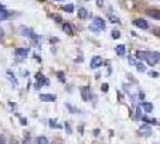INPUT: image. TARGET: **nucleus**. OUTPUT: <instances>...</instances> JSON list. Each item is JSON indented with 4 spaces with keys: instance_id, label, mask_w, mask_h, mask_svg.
Segmentation results:
<instances>
[{
    "instance_id": "f257e3e1",
    "label": "nucleus",
    "mask_w": 160,
    "mask_h": 144,
    "mask_svg": "<svg viewBox=\"0 0 160 144\" xmlns=\"http://www.w3.org/2000/svg\"><path fill=\"white\" fill-rule=\"evenodd\" d=\"M136 56L140 59H145L150 66H154L159 63L160 53L159 52H137Z\"/></svg>"
},
{
    "instance_id": "f03ea898",
    "label": "nucleus",
    "mask_w": 160,
    "mask_h": 144,
    "mask_svg": "<svg viewBox=\"0 0 160 144\" xmlns=\"http://www.w3.org/2000/svg\"><path fill=\"white\" fill-rule=\"evenodd\" d=\"M106 29V24L105 20L100 17H95L93 19V25H90V30H94L95 33H99L100 30H105Z\"/></svg>"
},
{
    "instance_id": "7ed1b4c3",
    "label": "nucleus",
    "mask_w": 160,
    "mask_h": 144,
    "mask_svg": "<svg viewBox=\"0 0 160 144\" xmlns=\"http://www.w3.org/2000/svg\"><path fill=\"white\" fill-rule=\"evenodd\" d=\"M102 65V58L101 56H93L90 60V67L91 69H98Z\"/></svg>"
},
{
    "instance_id": "20e7f679",
    "label": "nucleus",
    "mask_w": 160,
    "mask_h": 144,
    "mask_svg": "<svg viewBox=\"0 0 160 144\" xmlns=\"http://www.w3.org/2000/svg\"><path fill=\"white\" fill-rule=\"evenodd\" d=\"M133 24H134L135 26L140 28V29H148V23H147V20H145L143 18H137V19H135V20L133 22Z\"/></svg>"
},
{
    "instance_id": "39448f33",
    "label": "nucleus",
    "mask_w": 160,
    "mask_h": 144,
    "mask_svg": "<svg viewBox=\"0 0 160 144\" xmlns=\"http://www.w3.org/2000/svg\"><path fill=\"white\" fill-rule=\"evenodd\" d=\"M146 15H147V16H149V17H152V18H154V19H156V20H159V19H160V11H159V10H156V9L147 10V11H146Z\"/></svg>"
},
{
    "instance_id": "423d86ee",
    "label": "nucleus",
    "mask_w": 160,
    "mask_h": 144,
    "mask_svg": "<svg viewBox=\"0 0 160 144\" xmlns=\"http://www.w3.org/2000/svg\"><path fill=\"white\" fill-rule=\"evenodd\" d=\"M40 100L44 101V102H54L57 100V96L52 95V94H41L40 95Z\"/></svg>"
},
{
    "instance_id": "0eeeda50",
    "label": "nucleus",
    "mask_w": 160,
    "mask_h": 144,
    "mask_svg": "<svg viewBox=\"0 0 160 144\" xmlns=\"http://www.w3.org/2000/svg\"><path fill=\"white\" fill-rule=\"evenodd\" d=\"M141 107H142L143 110L147 112V113H150V112H153V109H154L153 103H150V102H142V103H141Z\"/></svg>"
},
{
    "instance_id": "6e6552de",
    "label": "nucleus",
    "mask_w": 160,
    "mask_h": 144,
    "mask_svg": "<svg viewBox=\"0 0 160 144\" xmlns=\"http://www.w3.org/2000/svg\"><path fill=\"white\" fill-rule=\"evenodd\" d=\"M63 30H64V33L68 34V35H72L74 34V29H72V26L69 23H64L63 24Z\"/></svg>"
},
{
    "instance_id": "1a4fd4ad",
    "label": "nucleus",
    "mask_w": 160,
    "mask_h": 144,
    "mask_svg": "<svg viewBox=\"0 0 160 144\" xmlns=\"http://www.w3.org/2000/svg\"><path fill=\"white\" fill-rule=\"evenodd\" d=\"M28 52H29V49H25V48H17V49L15 50L16 55H18V56H21V58H25V56L28 55Z\"/></svg>"
},
{
    "instance_id": "9d476101",
    "label": "nucleus",
    "mask_w": 160,
    "mask_h": 144,
    "mask_svg": "<svg viewBox=\"0 0 160 144\" xmlns=\"http://www.w3.org/2000/svg\"><path fill=\"white\" fill-rule=\"evenodd\" d=\"M125 52H126V48H125L124 45H118V46L116 47V53H117L119 56L125 55Z\"/></svg>"
},
{
    "instance_id": "9b49d317",
    "label": "nucleus",
    "mask_w": 160,
    "mask_h": 144,
    "mask_svg": "<svg viewBox=\"0 0 160 144\" xmlns=\"http://www.w3.org/2000/svg\"><path fill=\"white\" fill-rule=\"evenodd\" d=\"M22 35L27 36V37H34V33L31 29H28V28H22Z\"/></svg>"
},
{
    "instance_id": "f8f14e48",
    "label": "nucleus",
    "mask_w": 160,
    "mask_h": 144,
    "mask_svg": "<svg viewBox=\"0 0 160 144\" xmlns=\"http://www.w3.org/2000/svg\"><path fill=\"white\" fill-rule=\"evenodd\" d=\"M88 17V11L84 9V7H81L80 10H78V18H81V19H86Z\"/></svg>"
},
{
    "instance_id": "ddd939ff",
    "label": "nucleus",
    "mask_w": 160,
    "mask_h": 144,
    "mask_svg": "<svg viewBox=\"0 0 160 144\" xmlns=\"http://www.w3.org/2000/svg\"><path fill=\"white\" fill-rule=\"evenodd\" d=\"M36 144H49V143H48L47 137H45V136H40V137L36 138Z\"/></svg>"
},
{
    "instance_id": "4468645a",
    "label": "nucleus",
    "mask_w": 160,
    "mask_h": 144,
    "mask_svg": "<svg viewBox=\"0 0 160 144\" xmlns=\"http://www.w3.org/2000/svg\"><path fill=\"white\" fill-rule=\"evenodd\" d=\"M64 11L65 12H69V13H71V12H74V10H75V5L74 4H68V5H64Z\"/></svg>"
},
{
    "instance_id": "2eb2a0df",
    "label": "nucleus",
    "mask_w": 160,
    "mask_h": 144,
    "mask_svg": "<svg viewBox=\"0 0 160 144\" xmlns=\"http://www.w3.org/2000/svg\"><path fill=\"white\" fill-rule=\"evenodd\" d=\"M9 17H10V12L9 11H6V10L0 11V20H4L6 18H9Z\"/></svg>"
},
{
    "instance_id": "dca6fc26",
    "label": "nucleus",
    "mask_w": 160,
    "mask_h": 144,
    "mask_svg": "<svg viewBox=\"0 0 160 144\" xmlns=\"http://www.w3.org/2000/svg\"><path fill=\"white\" fill-rule=\"evenodd\" d=\"M136 69L139 72H145L146 71V66L142 63H136Z\"/></svg>"
},
{
    "instance_id": "f3484780",
    "label": "nucleus",
    "mask_w": 160,
    "mask_h": 144,
    "mask_svg": "<svg viewBox=\"0 0 160 144\" xmlns=\"http://www.w3.org/2000/svg\"><path fill=\"white\" fill-rule=\"evenodd\" d=\"M111 36H112V39H113V40H118V39L120 37V33H119L118 30H112Z\"/></svg>"
},
{
    "instance_id": "a211bd4d",
    "label": "nucleus",
    "mask_w": 160,
    "mask_h": 144,
    "mask_svg": "<svg viewBox=\"0 0 160 144\" xmlns=\"http://www.w3.org/2000/svg\"><path fill=\"white\" fill-rule=\"evenodd\" d=\"M88 86H86V88H83L82 89V97H83V100L84 101H88Z\"/></svg>"
},
{
    "instance_id": "6ab92c4d",
    "label": "nucleus",
    "mask_w": 160,
    "mask_h": 144,
    "mask_svg": "<svg viewBox=\"0 0 160 144\" xmlns=\"http://www.w3.org/2000/svg\"><path fill=\"white\" fill-rule=\"evenodd\" d=\"M58 78H59V80H60L61 83L65 82V76H64V72L59 71V72H58Z\"/></svg>"
},
{
    "instance_id": "aec40b11",
    "label": "nucleus",
    "mask_w": 160,
    "mask_h": 144,
    "mask_svg": "<svg viewBox=\"0 0 160 144\" xmlns=\"http://www.w3.org/2000/svg\"><path fill=\"white\" fill-rule=\"evenodd\" d=\"M52 18H53V19H54V20H55L57 23H61V22H63V19H61V17H60L59 15H57V13H54V15L52 16Z\"/></svg>"
},
{
    "instance_id": "412c9836",
    "label": "nucleus",
    "mask_w": 160,
    "mask_h": 144,
    "mask_svg": "<svg viewBox=\"0 0 160 144\" xmlns=\"http://www.w3.org/2000/svg\"><path fill=\"white\" fill-rule=\"evenodd\" d=\"M49 126H51V127H57V129H60V127H61L55 120H54V121H53V120H49Z\"/></svg>"
},
{
    "instance_id": "4be33fe9",
    "label": "nucleus",
    "mask_w": 160,
    "mask_h": 144,
    "mask_svg": "<svg viewBox=\"0 0 160 144\" xmlns=\"http://www.w3.org/2000/svg\"><path fill=\"white\" fill-rule=\"evenodd\" d=\"M148 76H149V77H153V78H158V77H159V73H158L156 71H149V72H148Z\"/></svg>"
},
{
    "instance_id": "5701e85b",
    "label": "nucleus",
    "mask_w": 160,
    "mask_h": 144,
    "mask_svg": "<svg viewBox=\"0 0 160 144\" xmlns=\"http://www.w3.org/2000/svg\"><path fill=\"white\" fill-rule=\"evenodd\" d=\"M101 90H102L104 93H107V91H108V84H107V83H102V85H101Z\"/></svg>"
},
{
    "instance_id": "b1692460",
    "label": "nucleus",
    "mask_w": 160,
    "mask_h": 144,
    "mask_svg": "<svg viewBox=\"0 0 160 144\" xmlns=\"http://www.w3.org/2000/svg\"><path fill=\"white\" fill-rule=\"evenodd\" d=\"M108 18H110V20L112 22V23H119V19L117 18V17H114V16H108Z\"/></svg>"
},
{
    "instance_id": "393cba45",
    "label": "nucleus",
    "mask_w": 160,
    "mask_h": 144,
    "mask_svg": "<svg viewBox=\"0 0 160 144\" xmlns=\"http://www.w3.org/2000/svg\"><path fill=\"white\" fill-rule=\"evenodd\" d=\"M0 144H6V137L4 134H0Z\"/></svg>"
},
{
    "instance_id": "a878e982",
    "label": "nucleus",
    "mask_w": 160,
    "mask_h": 144,
    "mask_svg": "<svg viewBox=\"0 0 160 144\" xmlns=\"http://www.w3.org/2000/svg\"><path fill=\"white\" fill-rule=\"evenodd\" d=\"M129 64L130 65H136V61L134 59V56H129Z\"/></svg>"
},
{
    "instance_id": "bb28decb",
    "label": "nucleus",
    "mask_w": 160,
    "mask_h": 144,
    "mask_svg": "<svg viewBox=\"0 0 160 144\" xmlns=\"http://www.w3.org/2000/svg\"><path fill=\"white\" fill-rule=\"evenodd\" d=\"M22 144H31V140H30V138L29 137H25V139L23 140V143Z\"/></svg>"
},
{
    "instance_id": "cd10ccee",
    "label": "nucleus",
    "mask_w": 160,
    "mask_h": 144,
    "mask_svg": "<svg viewBox=\"0 0 160 144\" xmlns=\"http://www.w3.org/2000/svg\"><path fill=\"white\" fill-rule=\"evenodd\" d=\"M9 144H19V142H18V139H16V138H12L11 140H10V143Z\"/></svg>"
},
{
    "instance_id": "c85d7f7f",
    "label": "nucleus",
    "mask_w": 160,
    "mask_h": 144,
    "mask_svg": "<svg viewBox=\"0 0 160 144\" xmlns=\"http://www.w3.org/2000/svg\"><path fill=\"white\" fill-rule=\"evenodd\" d=\"M97 5H98L99 7H101V6L104 5V0H97Z\"/></svg>"
},
{
    "instance_id": "c756f323",
    "label": "nucleus",
    "mask_w": 160,
    "mask_h": 144,
    "mask_svg": "<svg viewBox=\"0 0 160 144\" xmlns=\"http://www.w3.org/2000/svg\"><path fill=\"white\" fill-rule=\"evenodd\" d=\"M3 37H4V30H3L1 28H0V41L3 40Z\"/></svg>"
},
{
    "instance_id": "7c9ffc66",
    "label": "nucleus",
    "mask_w": 160,
    "mask_h": 144,
    "mask_svg": "<svg viewBox=\"0 0 160 144\" xmlns=\"http://www.w3.org/2000/svg\"><path fill=\"white\" fill-rule=\"evenodd\" d=\"M65 126H66V132H68V133H71V130H70L69 124H65Z\"/></svg>"
},
{
    "instance_id": "2f4dec72",
    "label": "nucleus",
    "mask_w": 160,
    "mask_h": 144,
    "mask_svg": "<svg viewBox=\"0 0 160 144\" xmlns=\"http://www.w3.org/2000/svg\"><path fill=\"white\" fill-rule=\"evenodd\" d=\"M4 10H5V7H4L1 4H0V11H4Z\"/></svg>"
},
{
    "instance_id": "473e14b6",
    "label": "nucleus",
    "mask_w": 160,
    "mask_h": 144,
    "mask_svg": "<svg viewBox=\"0 0 160 144\" xmlns=\"http://www.w3.org/2000/svg\"><path fill=\"white\" fill-rule=\"evenodd\" d=\"M52 144H61V143H59V142H54V143H52Z\"/></svg>"
},
{
    "instance_id": "72a5a7b5",
    "label": "nucleus",
    "mask_w": 160,
    "mask_h": 144,
    "mask_svg": "<svg viewBox=\"0 0 160 144\" xmlns=\"http://www.w3.org/2000/svg\"><path fill=\"white\" fill-rule=\"evenodd\" d=\"M55 1H63V0H55Z\"/></svg>"
},
{
    "instance_id": "f704fd0d",
    "label": "nucleus",
    "mask_w": 160,
    "mask_h": 144,
    "mask_svg": "<svg viewBox=\"0 0 160 144\" xmlns=\"http://www.w3.org/2000/svg\"><path fill=\"white\" fill-rule=\"evenodd\" d=\"M40 1H44V0H40Z\"/></svg>"
},
{
    "instance_id": "c9c22d12",
    "label": "nucleus",
    "mask_w": 160,
    "mask_h": 144,
    "mask_svg": "<svg viewBox=\"0 0 160 144\" xmlns=\"http://www.w3.org/2000/svg\"><path fill=\"white\" fill-rule=\"evenodd\" d=\"M155 144H158V143H155Z\"/></svg>"
}]
</instances>
